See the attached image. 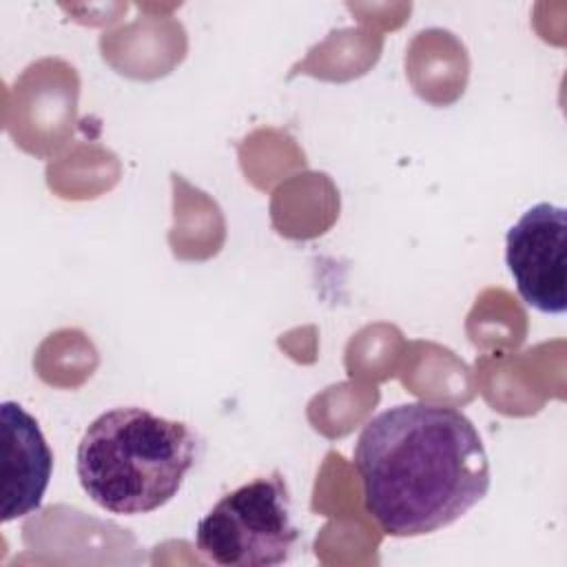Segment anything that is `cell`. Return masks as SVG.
Instances as JSON below:
<instances>
[{
    "instance_id": "obj_3",
    "label": "cell",
    "mask_w": 567,
    "mask_h": 567,
    "mask_svg": "<svg viewBox=\"0 0 567 567\" xmlns=\"http://www.w3.org/2000/svg\"><path fill=\"white\" fill-rule=\"evenodd\" d=\"M299 538L290 492L277 470L224 494L195 527L197 551L221 567L281 565Z\"/></svg>"
},
{
    "instance_id": "obj_1",
    "label": "cell",
    "mask_w": 567,
    "mask_h": 567,
    "mask_svg": "<svg viewBox=\"0 0 567 567\" xmlns=\"http://www.w3.org/2000/svg\"><path fill=\"white\" fill-rule=\"evenodd\" d=\"M363 503L394 538L439 532L489 489V458L476 425L458 408L427 401L372 416L354 445Z\"/></svg>"
},
{
    "instance_id": "obj_5",
    "label": "cell",
    "mask_w": 567,
    "mask_h": 567,
    "mask_svg": "<svg viewBox=\"0 0 567 567\" xmlns=\"http://www.w3.org/2000/svg\"><path fill=\"white\" fill-rule=\"evenodd\" d=\"M2 432V523H11L42 505L53 472V452L38 421L16 401L0 405Z\"/></svg>"
},
{
    "instance_id": "obj_4",
    "label": "cell",
    "mask_w": 567,
    "mask_h": 567,
    "mask_svg": "<svg viewBox=\"0 0 567 567\" xmlns=\"http://www.w3.org/2000/svg\"><path fill=\"white\" fill-rule=\"evenodd\" d=\"M567 210L540 202L505 235V264L520 299L543 315L567 310Z\"/></svg>"
},
{
    "instance_id": "obj_2",
    "label": "cell",
    "mask_w": 567,
    "mask_h": 567,
    "mask_svg": "<svg viewBox=\"0 0 567 567\" xmlns=\"http://www.w3.org/2000/svg\"><path fill=\"white\" fill-rule=\"evenodd\" d=\"M199 450L184 423L126 405L95 416L84 430L75 472L86 496L109 514L137 516L177 496Z\"/></svg>"
}]
</instances>
